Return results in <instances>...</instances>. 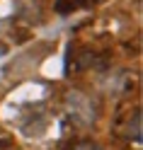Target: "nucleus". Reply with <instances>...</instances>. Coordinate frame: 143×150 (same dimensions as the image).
I'll return each instance as SVG.
<instances>
[{
    "mask_svg": "<svg viewBox=\"0 0 143 150\" xmlns=\"http://www.w3.org/2000/svg\"><path fill=\"white\" fill-rule=\"evenodd\" d=\"M83 150H92V148H83Z\"/></svg>",
    "mask_w": 143,
    "mask_h": 150,
    "instance_id": "7ed1b4c3",
    "label": "nucleus"
},
{
    "mask_svg": "<svg viewBox=\"0 0 143 150\" xmlns=\"http://www.w3.org/2000/svg\"><path fill=\"white\" fill-rule=\"evenodd\" d=\"M58 70H61V65H58L56 58H51V61L44 63V75H58Z\"/></svg>",
    "mask_w": 143,
    "mask_h": 150,
    "instance_id": "f03ea898",
    "label": "nucleus"
},
{
    "mask_svg": "<svg viewBox=\"0 0 143 150\" xmlns=\"http://www.w3.org/2000/svg\"><path fill=\"white\" fill-rule=\"evenodd\" d=\"M39 95H41V87L39 85H24L20 90H15L12 95H10V99L12 102H27V99H34V97H39Z\"/></svg>",
    "mask_w": 143,
    "mask_h": 150,
    "instance_id": "f257e3e1",
    "label": "nucleus"
}]
</instances>
